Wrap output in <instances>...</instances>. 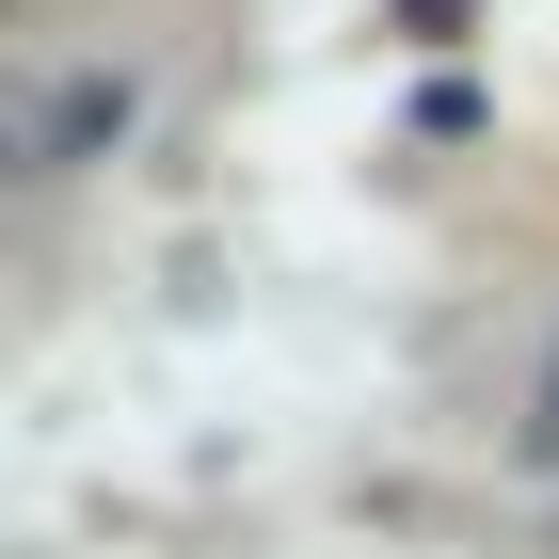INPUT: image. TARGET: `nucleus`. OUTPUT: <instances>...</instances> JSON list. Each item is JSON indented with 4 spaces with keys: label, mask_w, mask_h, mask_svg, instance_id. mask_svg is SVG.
I'll return each instance as SVG.
<instances>
[{
    "label": "nucleus",
    "mask_w": 559,
    "mask_h": 559,
    "mask_svg": "<svg viewBox=\"0 0 559 559\" xmlns=\"http://www.w3.org/2000/svg\"><path fill=\"white\" fill-rule=\"evenodd\" d=\"M527 448H544V464H559V352H544V416H527Z\"/></svg>",
    "instance_id": "obj_1"
}]
</instances>
